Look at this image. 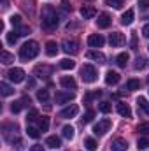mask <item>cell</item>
<instances>
[{
  "instance_id": "obj_1",
  "label": "cell",
  "mask_w": 149,
  "mask_h": 151,
  "mask_svg": "<svg viewBox=\"0 0 149 151\" xmlns=\"http://www.w3.org/2000/svg\"><path fill=\"white\" fill-rule=\"evenodd\" d=\"M40 19H42V27L46 30H53L58 27V16H56V11L53 5H46L42 7V12H40Z\"/></svg>"
},
{
  "instance_id": "obj_2",
  "label": "cell",
  "mask_w": 149,
  "mask_h": 151,
  "mask_svg": "<svg viewBox=\"0 0 149 151\" xmlns=\"http://www.w3.org/2000/svg\"><path fill=\"white\" fill-rule=\"evenodd\" d=\"M39 51H40V47H39L37 40H28V42H25V44L21 46V49H19V58L25 60V62H27V60H34L39 55Z\"/></svg>"
},
{
  "instance_id": "obj_3",
  "label": "cell",
  "mask_w": 149,
  "mask_h": 151,
  "mask_svg": "<svg viewBox=\"0 0 149 151\" xmlns=\"http://www.w3.org/2000/svg\"><path fill=\"white\" fill-rule=\"evenodd\" d=\"M97 69L93 67V65H90V63H84L82 67H81V79L84 81V83H95L97 81Z\"/></svg>"
},
{
  "instance_id": "obj_4",
  "label": "cell",
  "mask_w": 149,
  "mask_h": 151,
  "mask_svg": "<svg viewBox=\"0 0 149 151\" xmlns=\"http://www.w3.org/2000/svg\"><path fill=\"white\" fill-rule=\"evenodd\" d=\"M111 127H112V121L109 119V118H104V119H100L98 123H95V127H93V134L95 135H105L109 130H111Z\"/></svg>"
},
{
  "instance_id": "obj_5",
  "label": "cell",
  "mask_w": 149,
  "mask_h": 151,
  "mask_svg": "<svg viewBox=\"0 0 149 151\" xmlns=\"http://www.w3.org/2000/svg\"><path fill=\"white\" fill-rule=\"evenodd\" d=\"M7 77L12 83H21V81H25V70L19 69V67H14V69H11L7 72Z\"/></svg>"
},
{
  "instance_id": "obj_6",
  "label": "cell",
  "mask_w": 149,
  "mask_h": 151,
  "mask_svg": "<svg viewBox=\"0 0 149 151\" xmlns=\"http://www.w3.org/2000/svg\"><path fill=\"white\" fill-rule=\"evenodd\" d=\"M62 47H63V51L67 55H75L79 51V44H77V40H74V39H65L63 44H62Z\"/></svg>"
},
{
  "instance_id": "obj_7",
  "label": "cell",
  "mask_w": 149,
  "mask_h": 151,
  "mask_svg": "<svg viewBox=\"0 0 149 151\" xmlns=\"http://www.w3.org/2000/svg\"><path fill=\"white\" fill-rule=\"evenodd\" d=\"M109 42H111L112 47H121L125 42H126V37L121 34V32H112L109 35Z\"/></svg>"
},
{
  "instance_id": "obj_8",
  "label": "cell",
  "mask_w": 149,
  "mask_h": 151,
  "mask_svg": "<svg viewBox=\"0 0 149 151\" xmlns=\"http://www.w3.org/2000/svg\"><path fill=\"white\" fill-rule=\"evenodd\" d=\"M128 150V141L123 137H117L111 142V151H126Z\"/></svg>"
},
{
  "instance_id": "obj_9",
  "label": "cell",
  "mask_w": 149,
  "mask_h": 151,
  "mask_svg": "<svg viewBox=\"0 0 149 151\" xmlns=\"http://www.w3.org/2000/svg\"><path fill=\"white\" fill-rule=\"evenodd\" d=\"M79 113V106L77 104H70L69 107H65L62 113H60V118H65V119H69V118H75Z\"/></svg>"
},
{
  "instance_id": "obj_10",
  "label": "cell",
  "mask_w": 149,
  "mask_h": 151,
  "mask_svg": "<svg viewBox=\"0 0 149 151\" xmlns=\"http://www.w3.org/2000/svg\"><path fill=\"white\" fill-rule=\"evenodd\" d=\"M74 97V91H58L54 95V100H56V104H65V102H70Z\"/></svg>"
},
{
  "instance_id": "obj_11",
  "label": "cell",
  "mask_w": 149,
  "mask_h": 151,
  "mask_svg": "<svg viewBox=\"0 0 149 151\" xmlns=\"http://www.w3.org/2000/svg\"><path fill=\"white\" fill-rule=\"evenodd\" d=\"M34 74L37 76V77H40V79H42V77H44V79H47L49 76L53 74V69H51V67H47V65H37V67H35V70H34Z\"/></svg>"
},
{
  "instance_id": "obj_12",
  "label": "cell",
  "mask_w": 149,
  "mask_h": 151,
  "mask_svg": "<svg viewBox=\"0 0 149 151\" xmlns=\"http://www.w3.org/2000/svg\"><path fill=\"white\" fill-rule=\"evenodd\" d=\"M60 84L63 88H67V90H75L77 88V83H75V79L72 76H62L60 77Z\"/></svg>"
},
{
  "instance_id": "obj_13",
  "label": "cell",
  "mask_w": 149,
  "mask_h": 151,
  "mask_svg": "<svg viewBox=\"0 0 149 151\" xmlns=\"http://www.w3.org/2000/svg\"><path fill=\"white\" fill-rule=\"evenodd\" d=\"M112 23L111 16L107 14V12H102V14H98V19H97V27L98 28H109Z\"/></svg>"
},
{
  "instance_id": "obj_14",
  "label": "cell",
  "mask_w": 149,
  "mask_h": 151,
  "mask_svg": "<svg viewBox=\"0 0 149 151\" xmlns=\"http://www.w3.org/2000/svg\"><path fill=\"white\" fill-rule=\"evenodd\" d=\"M104 42H105V39L102 37L100 34H91V35L88 37V44H90L91 47H102Z\"/></svg>"
},
{
  "instance_id": "obj_15",
  "label": "cell",
  "mask_w": 149,
  "mask_h": 151,
  "mask_svg": "<svg viewBox=\"0 0 149 151\" xmlns=\"http://www.w3.org/2000/svg\"><path fill=\"white\" fill-rule=\"evenodd\" d=\"M86 58L88 60H95V62H98V63H105V55L104 53H100V51H88L86 53Z\"/></svg>"
},
{
  "instance_id": "obj_16",
  "label": "cell",
  "mask_w": 149,
  "mask_h": 151,
  "mask_svg": "<svg viewBox=\"0 0 149 151\" xmlns=\"http://www.w3.org/2000/svg\"><path fill=\"white\" fill-rule=\"evenodd\" d=\"M95 14H97L95 7H91V5H82L81 7V16L84 19H91V18H95Z\"/></svg>"
},
{
  "instance_id": "obj_17",
  "label": "cell",
  "mask_w": 149,
  "mask_h": 151,
  "mask_svg": "<svg viewBox=\"0 0 149 151\" xmlns=\"http://www.w3.org/2000/svg\"><path fill=\"white\" fill-rule=\"evenodd\" d=\"M116 109H117V113L121 114L123 118H132V109H130V106H128V104L119 102V104L116 106Z\"/></svg>"
},
{
  "instance_id": "obj_18",
  "label": "cell",
  "mask_w": 149,
  "mask_h": 151,
  "mask_svg": "<svg viewBox=\"0 0 149 151\" xmlns=\"http://www.w3.org/2000/svg\"><path fill=\"white\" fill-rule=\"evenodd\" d=\"M119 79H121V76L117 74V72H114V70H107V74H105V83L112 86V84H117L119 83Z\"/></svg>"
},
{
  "instance_id": "obj_19",
  "label": "cell",
  "mask_w": 149,
  "mask_h": 151,
  "mask_svg": "<svg viewBox=\"0 0 149 151\" xmlns=\"http://www.w3.org/2000/svg\"><path fill=\"white\" fill-rule=\"evenodd\" d=\"M46 146H47V148L56 150V148H60V146H62V139H60L58 135H49V137L46 139Z\"/></svg>"
},
{
  "instance_id": "obj_20",
  "label": "cell",
  "mask_w": 149,
  "mask_h": 151,
  "mask_svg": "<svg viewBox=\"0 0 149 151\" xmlns=\"http://www.w3.org/2000/svg\"><path fill=\"white\" fill-rule=\"evenodd\" d=\"M133 18H135L133 9H128L126 12L121 14V23H123V25H132V23H133Z\"/></svg>"
},
{
  "instance_id": "obj_21",
  "label": "cell",
  "mask_w": 149,
  "mask_h": 151,
  "mask_svg": "<svg viewBox=\"0 0 149 151\" xmlns=\"http://www.w3.org/2000/svg\"><path fill=\"white\" fill-rule=\"evenodd\" d=\"M46 55H47V56H56V55H58V44L53 42V40L46 42Z\"/></svg>"
},
{
  "instance_id": "obj_22",
  "label": "cell",
  "mask_w": 149,
  "mask_h": 151,
  "mask_svg": "<svg viewBox=\"0 0 149 151\" xmlns=\"http://www.w3.org/2000/svg\"><path fill=\"white\" fill-rule=\"evenodd\" d=\"M62 135H63L65 139H69V141H72V139H74V135H75V130H74V127H70V125H65V127L62 128Z\"/></svg>"
},
{
  "instance_id": "obj_23",
  "label": "cell",
  "mask_w": 149,
  "mask_h": 151,
  "mask_svg": "<svg viewBox=\"0 0 149 151\" xmlns=\"http://www.w3.org/2000/svg\"><path fill=\"white\" fill-rule=\"evenodd\" d=\"M137 106H139V111H142V113H146L149 116V102L144 97H139L137 99Z\"/></svg>"
},
{
  "instance_id": "obj_24",
  "label": "cell",
  "mask_w": 149,
  "mask_h": 151,
  "mask_svg": "<svg viewBox=\"0 0 149 151\" xmlns=\"http://www.w3.org/2000/svg\"><path fill=\"white\" fill-rule=\"evenodd\" d=\"M0 62H2L4 65H11V63L14 62V55H11V53H7V51H2V53H0Z\"/></svg>"
},
{
  "instance_id": "obj_25",
  "label": "cell",
  "mask_w": 149,
  "mask_h": 151,
  "mask_svg": "<svg viewBox=\"0 0 149 151\" xmlns=\"http://www.w3.org/2000/svg\"><path fill=\"white\" fill-rule=\"evenodd\" d=\"M74 67H75V62L70 60V58H63L60 62V69H63V70H72Z\"/></svg>"
},
{
  "instance_id": "obj_26",
  "label": "cell",
  "mask_w": 149,
  "mask_h": 151,
  "mask_svg": "<svg viewBox=\"0 0 149 151\" xmlns=\"http://www.w3.org/2000/svg\"><path fill=\"white\" fill-rule=\"evenodd\" d=\"M0 93H2L4 97H9V95H12V93H14V88H12V86H9L7 83H0Z\"/></svg>"
},
{
  "instance_id": "obj_27",
  "label": "cell",
  "mask_w": 149,
  "mask_h": 151,
  "mask_svg": "<svg viewBox=\"0 0 149 151\" xmlns=\"http://www.w3.org/2000/svg\"><path fill=\"white\" fill-rule=\"evenodd\" d=\"M84 146H86V150L88 151H97V148H98L97 141L91 139V137H86V139H84Z\"/></svg>"
},
{
  "instance_id": "obj_28",
  "label": "cell",
  "mask_w": 149,
  "mask_h": 151,
  "mask_svg": "<svg viewBox=\"0 0 149 151\" xmlns=\"http://www.w3.org/2000/svg\"><path fill=\"white\" fill-rule=\"evenodd\" d=\"M128 60H130V56H128V53H121V55H117V58H116V63H117L119 67H126V63H128Z\"/></svg>"
},
{
  "instance_id": "obj_29",
  "label": "cell",
  "mask_w": 149,
  "mask_h": 151,
  "mask_svg": "<svg viewBox=\"0 0 149 151\" xmlns=\"http://www.w3.org/2000/svg\"><path fill=\"white\" fill-rule=\"evenodd\" d=\"M139 88H140V81H139V79H128V83H126V88H125V90L135 91V90H139Z\"/></svg>"
},
{
  "instance_id": "obj_30",
  "label": "cell",
  "mask_w": 149,
  "mask_h": 151,
  "mask_svg": "<svg viewBox=\"0 0 149 151\" xmlns=\"http://www.w3.org/2000/svg\"><path fill=\"white\" fill-rule=\"evenodd\" d=\"M39 128H40V132H47V128H49V118L47 116L39 118Z\"/></svg>"
},
{
  "instance_id": "obj_31",
  "label": "cell",
  "mask_w": 149,
  "mask_h": 151,
  "mask_svg": "<svg viewBox=\"0 0 149 151\" xmlns=\"http://www.w3.org/2000/svg\"><path fill=\"white\" fill-rule=\"evenodd\" d=\"M9 21H11V25H12L14 28H19V27H21V16H19V14H12V16L9 18Z\"/></svg>"
},
{
  "instance_id": "obj_32",
  "label": "cell",
  "mask_w": 149,
  "mask_h": 151,
  "mask_svg": "<svg viewBox=\"0 0 149 151\" xmlns=\"http://www.w3.org/2000/svg\"><path fill=\"white\" fill-rule=\"evenodd\" d=\"M27 134H28V137H32V139H39V137H40V128L28 127V128H27Z\"/></svg>"
},
{
  "instance_id": "obj_33",
  "label": "cell",
  "mask_w": 149,
  "mask_h": 151,
  "mask_svg": "<svg viewBox=\"0 0 149 151\" xmlns=\"http://www.w3.org/2000/svg\"><path fill=\"white\" fill-rule=\"evenodd\" d=\"M137 148L139 150H148L149 148V139L144 135V137H140L139 141H137Z\"/></svg>"
},
{
  "instance_id": "obj_34",
  "label": "cell",
  "mask_w": 149,
  "mask_h": 151,
  "mask_svg": "<svg viewBox=\"0 0 149 151\" xmlns=\"http://www.w3.org/2000/svg\"><path fill=\"white\" fill-rule=\"evenodd\" d=\"M47 99H49V93H47V90H37V100L40 102H47Z\"/></svg>"
},
{
  "instance_id": "obj_35",
  "label": "cell",
  "mask_w": 149,
  "mask_h": 151,
  "mask_svg": "<svg viewBox=\"0 0 149 151\" xmlns=\"http://www.w3.org/2000/svg\"><path fill=\"white\" fill-rule=\"evenodd\" d=\"M137 132H140L142 135H149V121H144L137 127Z\"/></svg>"
},
{
  "instance_id": "obj_36",
  "label": "cell",
  "mask_w": 149,
  "mask_h": 151,
  "mask_svg": "<svg viewBox=\"0 0 149 151\" xmlns=\"http://www.w3.org/2000/svg\"><path fill=\"white\" fill-rule=\"evenodd\" d=\"M104 2H105V5L114 7V9H121L123 7V0H104Z\"/></svg>"
},
{
  "instance_id": "obj_37",
  "label": "cell",
  "mask_w": 149,
  "mask_h": 151,
  "mask_svg": "<svg viewBox=\"0 0 149 151\" xmlns=\"http://www.w3.org/2000/svg\"><path fill=\"white\" fill-rule=\"evenodd\" d=\"M98 109H100V113L107 114V113L112 111V106L109 104V102H100V104H98Z\"/></svg>"
},
{
  "instance_id": "obj_38",
  "label": "cell",
  "mask_w": 149,
  "mask_h": 151,
  "mask_svg": "<svg viewBox=\"0 0 149 151\" xmlns=\"http://www.w3.org/2000/svg\"><path fill=\"white\" fill-rule=\"evenodd\" d=\"M93 118H95V111H86L84 114V118H82V125H86V123H90V121H93Z\"/></svg>"
},
{
  "instance_id": "obj_39",
  "label": "cell",
  "mask_w": 149,
  "mask_h": 151,
  "mask_svg": "<svg viewBox=\"0 0 149 151\" xmlns=\"http://www.w3.org/2000/svg\"><path fill=\"white\" fill-rule=\"evenodd\" d=\"M18 37H19V35H18V32H9V34H7V44H16V40H18Z\"/></svg>"
},
{
  "instance_id": "obj_40",
  "label": "cell",
  "mask_w": 149,
  "mask_h": 151,
  "mask_svg": "<svg viewBox=\"0 0 149 151\" xmlns=\"http://www.w3.org/2000/svg\"><path fill=\"white\" fill-rule=\"evenodd\" d=\"M146 65H148V63H146V60H144V58H140V56H139V58L135 60V63H133V67H135L137 70H140V69H144Z\"/></svg>"
},
{
  "instance_id": "obj_41",
  "label": "cell",
  "mask_w": 149,
  "mask_h": 151,
  "mask_svg": "<svg viewBox=\"0 0 149 151\" xmlns=\"http://www.w3.org/2000/svg\"><path fill=\"white\" fill-rule=\"evenodd\" d=\"M21 109H23V104H21V100H18V102H12V106H11V111H12L14 114H18Z\"/></svg>"
},
{
  "instance_id": "obj_42",
  "label": "cell",
  "mask_w": 149,
  "mask_h": 151,
  "mask_svg": "<svg viewBox=\"0 0 149 151\" xmlns=\"http://www.w3.org/2000/svg\"><path fill=\"white\" fill-rule=\"evenodd\" d=\"M16 32H18V35H28V34H30V27L21 25L19 28H16Z\"/></svg>"
},
{
  "instance_id": "obj_43",
  "label": "cell",
  "mask_w": 149,
  "mask_h": 151,
  "mask_svg": "<svg viewBox=\"0 0 149 151\" xmlns=\"http://www.w3.org/2000/svg\"><path fill=\"white\" fill-rule=\"evenodd\" d=\"M100 95H102V91H100V90H98V91H95V93H86V95H84V102L88 104L91 99H95V97H100Z\"/></svg>"
},
{
  "instance_id": "obj_44",
  "label": "cell",
  "mask_w": 149,
  "mask_h": 151,
  "mask_svg": "<svg viewBox=\"0 0 149 151\" xmlns=\"http://www.w3.org/2000/svg\"><path fill=\"white\" fill-rule=\"evenodd\" d=\"M39 118V113L35 111V109H32L30 113H28V116H27V121H35Z\"/></svg>"
},
{
  "instance_id": "obj_45",
  "label": "cell",
  "mask_w": 149,
  "mask_h": 151,
  "mask_svg": "<svg viewBox=\"0 0 149 151\" xmlns=\"http://www.w3.org/2000/svg\"><path fill=\"white\" fill-rule=\"evenodd\" d=\"M139 7L142 11H148L149 9V0H139Z\"/></svg>"
},
{
  "instance_id": "obj_46",
  "label": "cell",
  "mask_w": 149,
  "mask_h": 151,
  "mask_svg": "<svg viewBox=\"0 0 149 151\" xmlns=\"http://www.w3.org/2000/svg\"><path fill=\"white\" fill-rule=\"evenodd\" d=\"M62 9L63 11H72V5L69 4V0H62Z\"/></svg>"
},
{
  "instance_id": "obj_47",
  "label": "cell",
  "mask_w": 149,
  "mask_h": 151,
  "mask_svg": "<svg viewBox=\"0 0 149 151\" xmlns=\"http://www.w3.org/2000/svg\"><path fill=\"white\" fill-rule=\"evenodd\" d=\"M137 47H139V46H137V34L133 32V34H132V49L135 51Z\"/></svg>"
},
{
  "instance_id": "obj_48",
  "label": "cell",
  "mask_w": 149,
  "mask_h": 151,
  "mask_svg": "<svg viewBox=\"0 0 149 151\" xmlns=\"http://www.w3.org/2000/svg\"><path fill=\"white\" fill-rule=\"evenodd\" d=\"M21 100V104H23V107H28L30 104H32V100H30V97H23V99H19Z\"/></svg>"
},
{
  "instance_id": "obj_49",
  "label": "cell",
  "mask_w": 149,
  "mask_h": 151,
  "mask_svg": "<svg viewBox=\"0 0 149 151\" xmlns=\"http://www.w3.org/2000/svg\"><path fill=\"white\" fill-rule=\"evenodd\" d=\"M30 151H44V148H42L40 144H34V146L30 148Z\"/></svg>"
},
{
  "instance_id": "obj_50",
  "label": "cell",
  "mask_w": 149,
  "mask_h": 151,
  "mask_svg": "<svg viewBox=\"0 0 149 151\" xmlns=\"http://www.w3.org/2000/svg\"><path fill=\"white\" fill-rule=\"evenodd\" d=\"M142 34H144V37L149 39V25H146V27L142 28Z\"/></svg>"
},
{
  "instance_id": "obj_51",
  "label": "cell",
  "mask_w": 149,
  "mask_h": 151,
  "mask_svg": "<svg viewBox=\"0 0 149 151\" xmlns=\"http://www.w3.org/2000/svg\"><path fill=\"white\" fill-rule=\"evenodd\" d=\"M28 88H35V79H34V77L28 79Z\"/></svg>"
}]
</instances>
